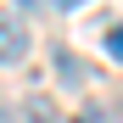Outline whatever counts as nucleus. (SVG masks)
I'll return each mask as SVG.
<instances>
[{"label":"nucleus","mask_w":123,"mask_h":123,"mask_svg":"<svg viewBox=\"0 0 123 123\" xmlns=\"http://www.w3.org/2000/svg\"><path fill=\"white\" fill-rule=\"evenodd\" d=\"M28 56V23L17 11H0V67H17Z\"/></svg>","instance_id":"obj_1"},{"label":"nucleus","mask_w":123,"mask_h":123,"mask_svg":"<svg viewBox=\"0 0 123 123\" xmlns=\"http://www.w3.org/2000/svg\"><path fill=\"white\" fill-rule=\"evenodd\" d=\"M56 73H62V84H73V90L90 78V67H84V62H78L73 50H56Z\"/></svg>","instance_id":"obj_2"},{"label":"nucleus","mask_w":123,"mask_h":123,"mask_svg":"<svg viewBox=\"0 0 123 123\" xmlns=\"http://www.w3.org/2000/svg\"><path fill=\"white\" fill-rule=\"evenodd\" d=\"M23 117H28V123H56V106H50L45 95H28V101H23Z\"/></svg>","instance_id":"obj_3"},{"label":"nucleus","mask_w":123,"mask_h":123,"mask_svg":"<svg viewBox=\"0 0 123 123\" xmlns=\"http://www.w3.org/2000/svg\"><path fill=\"white\" fill-rule=\"evenodd\" d=\"M106 50H112V56L123 62V28H112V34H106Z\"/></svg>","instance_id":"obj_4"},{"label":"nucleus","mask_w":123,"mask_h":123,"mask_svg":"<svg viewBox=\"0 0 123 123\" xmlns=\"http://www.w3.org/2000/svg\"><path fill=\"white\" fill-rule=\"evenodd\" d=\"M73 123H106V117H101V106H84V112H78Z\"/></svg>","instance_id":"obj_5"}]
</instances>
